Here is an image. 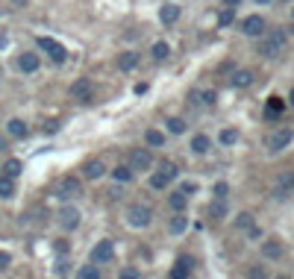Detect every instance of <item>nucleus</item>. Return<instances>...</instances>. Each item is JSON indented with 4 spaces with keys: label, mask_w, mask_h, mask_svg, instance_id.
<instances>
[{
    "label": "nucleus",
    "mask_w": 294,
    "mask_h": 279,
    "mask_svg": "<svg viewBox=\"0 0 294 279\" xmlns=\"http://www.w3.org/2000/svg\"><path fill=\"white\" fill-rule=\"evenodd\" d=\"M192 271H195V262H192L189 256H180L177 265H174V271H171V277L174 279H186V277H192Z\"/></svg>",
    "instance_id": "9"
},
{
    "label": "nucleus",
    "mask_w": 294,
    "mask_h": 279,
    "mask_svg": "<svg viewBox=\"0 0 294 279\" xmlns=\"http://www.w3.org/2000/svg\"><path fill=\"white\" fill-rule=\"evenodd\" d=\"M38 47H41V50H44V53H47V56H50L56 65H62V62L68 59V50L59 44V41H56V38H47V35H41V38H38Z\"/></svg>",
    "instance_id": "2"
},
{
    "label": "nucleus",
    "mask_w": 294,
    "mask_h": 279,
    "mask_svg": "<svg viewBox=\"0 0 294 279\" xmlns=\"http://www.w3.org/2000/svg\"><path fill=\"white\" fill-rule=\"evenodd\" d=\"M235 226H238V229H250V226H253V215H250V212H241V215L235 217Z\"/></svg>",
    "instance_id": "32"
},
{
    "label": "nucleus",
    "mask_w": 294,
    "mask_h": 279,
    "mask_svg": "<svg viewBox=\"0 0 294 279\" xmlns=\"http://www.w3.org/2000/svg\"><path fill=\"white\" fill-rule=\"evenodd\" d=\"M21 171H24V162H21V159H9V162L3 165V174H6V177H12V180H18V177H21Z\"/></svg>",
    "instance_id": "19"
},
{
    "label": "nucleus",
    "mask_w": 294,
    "mask_h": 279,
    "mask_svg": "<svg viewBox=\"0 0 294 279\" xmlns=\"http://www.w3.org/2000/svg\"><path fill=\"white\" fill-rule=\"evenodd\" d=\"M18 68H21L24 74H35V71H38V53H24V56L18 59Z\"/></svg>",
    "instance_id": "15"
},
{
    "label": "nucleus",
    "mask_w": 294,
    "mask_h": 279,
    "mask_svg": "<svg viewBox=\"0 0 294 279\" xmlns=\"http://www.w3.org/2000/svg\"><path fill=\"white\" fill-rule=\"evenodd\" d=\"M112 180H115V183H130L132 180V168L130 165H118V168L112 171Z\"/></svg>",
    "instance_id": "23"
},
{
    "label": "nucleus",
    "mask_w": 294,
    "mask_h": 279,
    "mask_svg": "<svg viewBox=\"0 0 294 279\" xmlns=\"http://www.w3.org/2000/svg\"><path fill=\"white\" fill-rule=\"evenodd\" d=\"M159 174H165L168 180H174V177H177V165H174V162H162V165H159Z\"/></svg>",
    "instance_id": "34"
},
{
    "label": "nucleus",
    "mask_w": 294,
    "mask_h": 279,
    "mask_svg": "<svg viewBox=\"0 0 294 279\" xmlns=\"http://www.w3.org/2000/svg\"><path fill=\"white\" fill-rule=\"evenodd\" d=\"M168 183H171V180H168L165 174H153V177H150V188H156V191H162Z\"/></svg>",
    "instance_id": "33"
},
{
    "label": "nucleus",
    "mask_w": 294,
    "mask_h": 279,
    "mask_svg": "<svg viewBox=\"0 0 294 279\" xmlns=\"http://www.w3.org/2000/svg\"><path fill=\"white\" fill-rule=\"evenodd\" d=\"M9 265H12V256L9 253H0V271H6Z\"/></svg>",
    "instance_id": "39"
},
{
    "label": "nucleus",
    "mask_w": 294,
    "mask_h": 279,
    "mask_svg": "<svg viewBox=\"0 0 294 279\" xmlns=\"http://www.w3.org/2000/svg\"><path fill=\"white\" fill-rule=\"evenodd\" d=\"M168 229H171L174 235H180V232H186V229H189V217H183L180 212H177V215L171 217V223H168Z\"/></svg>",
    "instance_id": "21"
},
{
    "label": "nucleus",
    "mask_w": 294,
    "mask_h": 279,
    "mask_svg": "<svg viewBox=\"0 0 294 279\" xmlns=\"http://www.w3.org/2000/svg\"><path fill=\"white\" fill-rule=\"evenodd\" d=\"M159 21H162V24H174V21H180V6H177V3H165L162 12H159Z\"/></svg>",
    "instance_id": "14"
},
{
    "label": "nucleus",
    "mask_w": 294,
    "mask_h": 279,
    "mask_svg": "<svg viewBox=\"0 0 294 279\" xmlns=\"http://www.w3.org/2000/svg\"><path fill=\"white\" fill-rule=\"evenodd\" d=\"M262 253H265L268 259H280V256H283V244H280V241H265V244H262Z\"/></svg>",
    "instance_id": "24"
},
{
    "label": "nucleus",
    "mask_w": 294,
    "mask_h": 279,
    "mask_svg": "<svg viewBox=\"0 0 294 279\" xmlns=\"http://www.w3.org/2000/svg\"><path fill=\"white\" fill-rule=\"evenodd\" d=\"M68 247H71L68 241H56V253H62V256H65V253H68Z\"/></svg>",
    "instance_id": "41"
},
{
    "label": "nucleus",
    "mask_w": 294,
    "mask_h": 279,
    "mask_svg": "<svg viewBox=\"0 0 294 279\" xmlns=\"http://www.w3.org/2000/svg\"><path fill=\"white\" fill-rule=\"evenodd\" d=\"M292 138H294L292 126H280V129H274V132H271L268 147H271V150H283V147H289V144H292Z\"/></svg>",
    "instance_id": "4"
},
{
    "label": "nucleus",
    "mask_w": 294,
    "mask_h": 279,
    "mask_svg": "<svg viewBox=\"0 0 294 279\" xmlns=\"http://www.w3.org/2000/svg\"><path fill=\"white\" fill-rule=\"evenodd\" d=\"M168 206H171L174 212H183V209L189 206V194H183V191H174V194L168 197Z\"/></svg>",
    "instance_id": "17"
},
{
    "label": "nucleus",
    "mask_w": 294,
    "mask_h": 279,
    "mask_svg": "<svg viewBox=\"0 0 294 279\" xmlns=\"http://www.w3.org/2000/svg\"><path fill=\"white\" fill-rule=\"evenodd\" d=\"M232 21H235V9H232V6H227V9L218 15V24H221V27H229Z\"/></svg>",
    "instance_id": "31"
},
{
    "label": "nucleus",
    "mask_w": 294,
    "mask_h": 279,
    "mask_svg": "<svg viewBox=\"0 0 294 279\" xmlns=\"http://www.w3.org/2000/svg\"><path fill=\"white\" fill-rule=\"evenodd\" d=\"M200 97H203L200 103H206V106H215V100H218V94H215V92H203Z\"/></svg>",
    "instance_id": "38"
},
{
    "label": "nucleus",
    "mask_w": 294,
    "mask_h": 279,
    "mask_svg": "<svg viewBox=\"0 0 294 279\" xmlns=\"http://www.w3.org/2000/svg\"><path fill=\"white\" fill-rule=\"evenodd\" d=\"M209 215L215 217V220H221V217L227 215V206H224V200H221V197H215V203L209 206Z\"/></svg>",
    "instance_id": "25"
},
{
    "label": "nucleus",
    "mask_w": 294,
    "mask_h": 279,
    "mask_svg": "<svg viewBox=\"0 0 294 279\" xmlns=\"http://www.w3.org/2000/svg\"><path fill=\"white\" fill-rule=\"evenodd\" d=\"M56 129H59V124H56V121H50V124H44V132H56Z\"/></svg>",
    "instance_id": "43"
},
{
    "label": "nucleus",
    "mask_w": 294,
    "mask_h": 279,
    "mask_svg": "<svg viewBox=\"0 0 294 279\" xmlns=\"http://www.w3.org/2000/svg\"><path fill=\"white\" fill-rule=\"evenodd\" d=\"M15 194V180L12 177H6V174H0V197L3 200H9Z\"/></svg>",
    "instance_id": "22"
},
{
    "label": "nucleus",
    "mask_w": 294,
    "mask_h": 279,
    "mask_svg": "<svg viewBox=\"0 0 294 279\" xmlns=\"http://www.w3.org/2000/svg\"><path fill=\"white\" fill-rule=\"evenodd\" d=\"M180 191H183V194H195V191H197V186H195V183H186V186L180 188Z\"/></svg>",
    "instance_id": "40"
},
{
    "label": "nucleus",
    "mask_w": 294,
    "mask_h": 279,
    "mask_svg": "<svg viewBox=\"0 0 294 279\" xmlns=\"http://www.w3.org/2000/svg\"><path fill=\"white\" fill-rule=\"evenodd\" d=\"M71 97L80 100V103H89L92 100V80L89 77H80L77 83H71Z\"/></svg>",
    "instance_id": "6"
},
{
    "label": "nucleus",
    "mask_w": 294,
    "mask_h": 279,
    "mask_svg": "<svg viewBox=\"0 0 294 279\" xmlns=\"http://www.w3.org/2000/svg\"><path fill=\"white\" fill-rule=\"evenodd\" d=\"M168 132L183 135V132H186V121H183V118H168Z\"/></svg>",
    "instance_id": "29"
},
{
    "label": "nucleus",
    "mask_w": 294,
    "mask_h": 279,
    "mask_svg": "<svg viewBox=\"0 0 294 279\" xmlns=\"http://www.w3.org/2000/svg\"><path fill=\"white\" fill-rule=\"evenodd\" d=\"M135 65H138V53H132V50H127V53L118 56V68H121V71H132Z\"/></svg>",
    "instance_id": "20"
},
{
    "label": "nucleus",
    "mask_w": 294,
    "mask_h": 279,
    "mask_svg": "<svg viewBox=\"0 0 294 279\" xmlns=\"http://www.w3.org/2000/svg\"><path fill=\"white\" fill-rule=\"evenodd\" d=\"M241 32H247V35H262V32H265V21H262L259 15H250V18L241 21Z\"/></svg>",
    "instance_id": "12"
},
{
    "label": "nucleus",
    "mask_w": 294,
    "mask_h": 279,
    "mask_svg": "<svg viewBox=\"0 0 294 279\" xmlns=\"http://www.w3.org/2000/svg\"><path fill=\"white\" fill-rule=\"evenodd\" d=\"M283 106H286V103H283L280 97H271V100H268V112H265V115H268V118H277V115L283 112Z\"/></svg>",
    "instance_id": "26"
},
{
    "label": "nucleus",
    "mask_w": 294,
    "mask_h": 279,
    "mask_svg": "<svg viewBox=\"0 0 294 279\" xmlns=\"http://www.w3.org/2000/svg\"><path fill=\"white\" fill-rule=\"evenodd\" d=\"M103 174H106V165H103L100 159H92V162L83 165V177H86V180H100Z\"/></svg>",
    "instance_id": "11"
},
{
    "label": "nucleus",
    "mask_w": 294,
    "mask_h": 279,
    "mask_svg": "<svg viewBox=\"0 0 294 279\" xmlns=\"http://www.w3.org/2000/svg\"><path fill=\"white\" fill-rule=\"evenodd\" d=\"M262 35H265V32H262ZM283 47H286V32H283V30L268 32V35L259 41V53L265 56V59H274V56H280V53H283Z\"/></svg>",
    "instance_id": "1"
},
{
    "label": "nucleus",
    "mask_w": 294,
    "mask_h": 279,
    "mask_svg": "<svg viewBox=\"0 0 294 279\" xmlns=\"http://www.w3.org/2000/svg\"><path fill=\"white\" fill-rule=\"evenodd\" d=\"M150 165H153V156H150V150L138 147V150H132V153H130V168H132V171H147Z\"/></svg>",
    "instance_id": "8"
},
{
    "label": "nucleus",
    "mask_w": 294,
    "mask_h": 279,
    "mask_svg": "<svg viewBox=\"0 0 294 279\" xmlns=\"http://www.w3.org/2000/svg\"><path fill=\"white\" fill-rule=\"evenodd\" d=\"M256 3H274V0H256Z\"/></svg>",
    "instance_id": "47"
},
{
    "label": "nucleus",
    "mask_w": 294,
    "mask_h": 279,
    "mask_svg": "<svg viewBox=\"0 0 294 279\" xmlns=\"http://www.w3.org/2000/svg\"><path fill=\"white\" fill-rule=\"evenodd\" d=\"M168 53H171V47H168L165 41H156V44H153V59L162 62V59H168Z\"/></svg>",
    "instance_id": "30"
},
{
    "label": "nucleus",
    "mask_w": 294,
    "mask_h": 279,
    "mask_svg": "<svg viewBox=\"0 0 294 279\" xmlns=\"http://www.w3.org/2000/svg\"><path fill=\"white\" fill-rule=\"evenodd\" d=\"M235 141H238V132L235 129H224L221 132V144H235Z\"/></svg>",
    "instance_id": "35"
},
{
    "label": "nucleus",
    "mask_w": 294,
    "mask_h": 279,
    "mask_svg": "<svg viewBox=\"0 0 294 279\" xmlns=\"http://www.w3.org/2000/svg\"><path fill=\"white\" fill-rule=\"evenodd\" d=\"M224 3H227V6H232V9H238V3H241V0H224Z\"/></svg>",
    "instance_id": "44"
},
{
    "label": "nucleus",
    "mask_w": 294,
    "mask_h": 279,
    "mask_svg": "<svg viewBox=\"0 0 294 279\" xmlns=\"http://www.w3.org/2000/svg\"><path fill=\"white\" fill-rule=\"evenodd\" d=\"M115 256V241H109V238H103V241H98L95 244V250H92V259L98 262V265H103V262H109Z\"/></svg>",
    "instance_id": "7"
},
{
    "label": "nucleus",
    "mask_w": 294,
    "mask_h": 279,
    "mask_svg": "<svg viewBox=\"0 0 294 279\" xmlns=\"http://www.w3.org/2000/svg\"><path fill=\"white\" fill-rule=\"evenodd\" d=\"M121 277H124V279H135V277H138V271H132V268H127V271H121Z\"/></svg>",
    "instance_id": "42"
},
{
    "label": "nucleus",
    "mask_w": 294,
    "mask_h": 279,
    "mask_svg": "<svg viewBox=\"0 0 294 279\" xmlns=\"http://www.w3.org/2000/svg\"><path fill=\"white\" fill-rule=\"evenodd\" d=\"M232 86L235 89H250L253 86V74L250 71H235L232 74Z\"/></svg>",
    "instance_id": "16"
},
{
    "label": "nucleus",
    "mask_w": 294,
    "mask_h": 279,
    "mask_svg": "<svg viewBox=\"0 0 294 279\" xmlns=\"http://www.w3.org/2000/svg\"><path fill=\"white\" fill-rule=\"evenodd\" d=\"M192 150L195 153H206L209 150V135H195L192 138Z\"/></svg>",
    "instance_id": "27"
},
{
    "label": "nucleus",
    "mask_w": 294,
    "mask_h": 279,
    "mask_svg": "<svg viewBox=\"0 0 294 279\" xmlns=\"http://www.w3.org/2000/svg\"><path fill=\"white\" fill-rule=\"evenodd\" d=\"M147 144H150V147H162L165 132H159V129H147Z\"/></svg>",
    "instance_id": "28"
},
{
    "label": "nucleus",
    "mask_w": 294,
    "mask_h": 279,
    "mask_svg": "<svg viewBox=\"0 0 294 279\" xmlns=\"http://www.w3.org/2000/svg\"><path fill=\"white\" fill-rule=\"evenodd\" d=\"M59 223H62L65 229H77V226H80V212H77L74 206H65V209L59 212Z\"/></svg>",
    "instance_id": "13"
},
{
    "label": "nucleus",
    "mask_w": 294,
    "mask_h": 279,
    "mask_svg": "<svg viewBox=\"0 0 294 279\" xmlns=\"http://www.w3.org/2000/svg\"><path fill=\"white\" fill-rule=\"evenodd\" d=\"M292 188H294V171H289V174H283L280 177V183H277V197L280 200H286V197H292Z\"/></svg>",
    "instance_id": "10"
},
{
    "label": "nucleus",
    "mask_w": 294,
    "mask_h": 279,
    "mask_svg": "<svg viewBox=\"0 0 294 279\" xmlns=\"http://www.w3.org/2000/svg\"><path fill=\"white\" fill-rule=\"evenodd\" d=\"M27 132H30V126L24 124L21 118H12V121H9V135H12V138H27Z\"/></svg>",
    "instance_id": "18"
},
{
    "label": "nucleus",
    "mask_w": 294,
    "mask_h": 279,
    "mask_svg": "<svg viewBox=\"0 0 294 279\" xmlns=\"http://www.w3.org/2000/svg\"><path fill=\"white\" fill-rule=\"evenodd\" d=\"M150 217H153V212H150V206H141V203H135V206H130L127 209V220H130V226H147L150 223Z\"/></svg>",
    "instance_id": "3"
},
{
    "label": "nucleus",
    "mask_w": 294,
    "mask_h": 279,
    "mask_svg": "<svg viewBox=\"0 0 294 279\" xmlns=\"http://www.w3.org/2000/svg\"><path fill=\"white\" fill-rule=\"evenodd\" d=\"M0 150H6V138L3 135H0Z\"/></svg>",
    "instance_id": "45"
},
{
    "label": "nucleus",
    "mask_w": 294,
    "mask_h": 279,
    "mask_svg": "<svg viewBox=\"0 0 294 279\" xmlns=\"http://www.w3.org/2000/svg\"><path fill=\"white\" fill-rule=\"evenodd\" d=\"M80 277H83V279H98V277H100V271L89 265V268H83V271H80Z\"/></svg>",
    "instance_id": "36"
},
{
    "label": "nucleus",
    "mask_w": 294,
    "mask_h": 279,
    "mask_svg": "<svg viewBox=\"0 0 294 279\" xmlns=\"http://www.w3.org/2000/svg\"><path fill=\"white\" fill-rule=\"evenodd\" d=\"M289 103H292V106H294V89H292V94H289Z\"/></svg>",
    "instance_id": "46"
},
{
    "label": "nucleus",
    "mask_w": 294,
    "mask_h": 279,
    "mask_svg": "<svg viewBox=\"0 0 294 279\" xmlns=\"http://www.w3.org/2000/svg\"><path fill=\"white\" fill-rule=\"evenodd\" d=\"M83 194V186H80V180L77 177H65L59 188H56V197H62V200H74V197H80Z\"/></svg>",
    "instance_id": "5"
},
{
    "label": "nucleus",
    "mask_w": 294,
    "mask_h": 279,
    "mask_svg": "<svg viewBox=\"0 0 294 279\" xmlns=\"http://www.w3.org/2000/svg\"><path fill=\"white\" fill-rule=\"evenodd\" d=\"M212 191H215V197H221V200H224V197L229 194V186H227V183H218V186L212 188Z\"/></svg>",
    "instance_id": "37"
}]
</instances>
